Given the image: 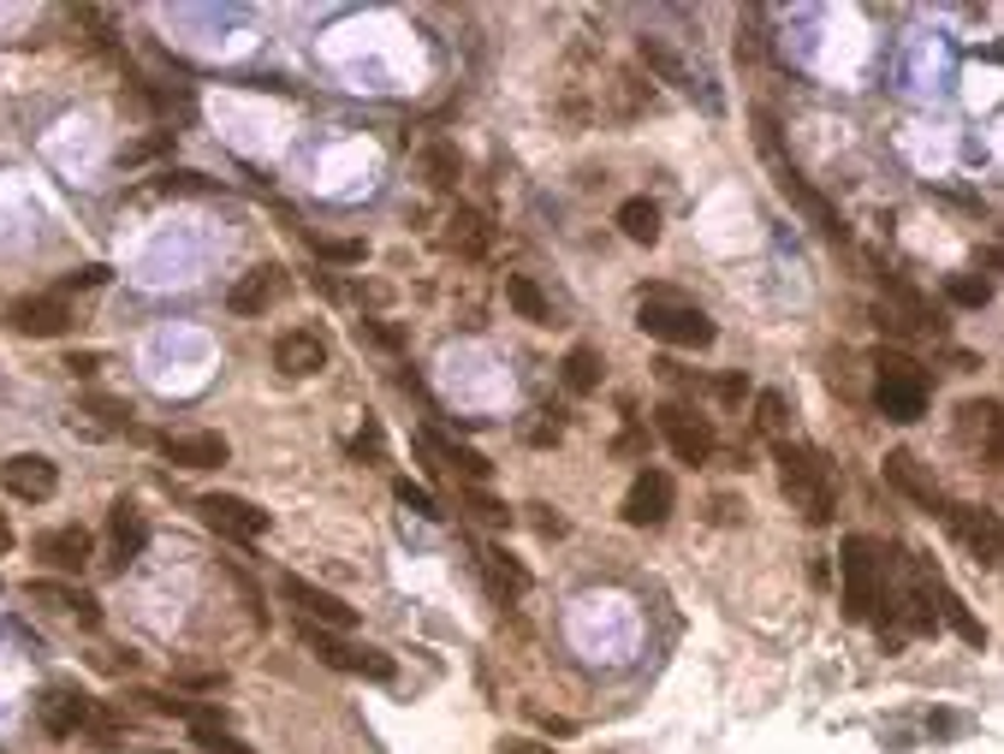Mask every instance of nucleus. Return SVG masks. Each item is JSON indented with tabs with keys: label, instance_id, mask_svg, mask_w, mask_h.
Here are the masks:
<instances>
[{
	"label": "nucleus",
	"instance_id": "1",
	"mask_svg": "<svg viewBox=\"0 0 1004 754\" xmlns=\"http://www.w3.org/2000/svg\"><path fill=\"white\" fill-rule=\"evenodd\" d=\"M874 374H880V386H874V404H880V416L885 423H915V416H927V374H922V362L915 357H904V351H874Z\"/></svg>",
	"mask_w": 1004,
	"mask_h": 754
},
{
	"label": "nucleus",
	"instance_id": "14",
	"mask_svg": "<svg viewBox=\"0 0 1004 754\" xmlns=\"http://www.w3.org/2000/svg\"><path fill=\"white\" fill-rule=\"evenodd\" d=\"M36 719H42V731H48V736H78V731H90L96 701H90V695H78V689H48L36 701Z\"/></svg>",
	"mask_w": 1004,
	"mask_h": 754
},
{
	"label": "nucleus",
	"instance_id": "45",
	"mask_svg": "<svg viewBox=\"0 0 1004 754\" xmlns=\"http://www.w3.org/2000/svg\"><path fill=\"white\" fill-rule=\"evenodd\" d=\"M505 754H547V749H535V743H523V736H512V743H500Z\"/></svg>",
	"mask_w": 1004,
	"mask_h": 754
},
{
	"label": "nucleus",
	"instance_id": "6",
	"mask_svg": "<svg viewBox=\"0 0 1004 754\" xmlns=\"http://www.w3.org/2000/svg\"><path fill=\"white\" fill-rule=\"evenodd\" d=\"M945 529L974 553V564H1004V524L993 511H974V505H939Z\"/></svg>",
	"mask_w": 1004,
	"mask_h": 754
},
{
	"label": "nucleus",
	"instance_id": "13",
	"mask_svg": "<svg viewBox=\"0 0 1004 754\" xmlns=\"http://www.w3.org/2000/svg\"><path fill=\"white\" fill-rule=\"evenodd\" d=\"M280 594H286L292 606H303V612H310V623H322V630H352V623H357V606H345L339 594L303 583V576H286Z\"/></svg>",
	"mask_w": 1004,
	"mask_h": 754
},
{
	"label": "nucleus",
	"instance_id": "3",
	"mask_svg": "<svg viewBox=\"0 0 1004 754\" xmlns=\"http://www.w3.org/2000/svg\"><path fill=\"white\" fill-rule=\"evenodd\" d=\"M838 571H844V618L868 623V618H874V606H880V571H885L880 547L868 541V534H844Z\"/></svg>",
	"mask_w": 1004,
	"mask_h": 754
},
{
	"label": "nucleus",
	"instance_id": "36",
	"mask_svg": "<svg viewBox=\"0 0 1004 754\" xmlns=\"http://www.w3.org/2000/svg\"><path fill=\"white\" fill-rule=\"evenodd\" d=\"M755 423H761V434H773V440H779V434H784V398L761 393V398H755Z\"/></svg>",
	"mask_w": 1004,
	"mask_h": 754
},
{
	"label": "nucleus",
	"instance_id": "8",
	"mask_svg": "<svg viewBox=\"0 0 1004 754\" xmlns=\"http://www.w3.org/2000/svg\"><path fill=\"white\" fill-rule=\"evenodd\" d=\"M654 416H660V434H666V446L678 452V463H707V458H713L719 434H713V423H707V416L683 410V404H660Z\"/></svg>",
	"mask_w": 1004,
	"mask_h": 754
},
{
	"label": "nucleus",
	"instance_id": "22",
	"mask_svg": "<svg viewBox=\"0 0 1004 754\" xmlns=\"http://www.w3.org/2000/svg\"><path fill=\"white\" fill-rule=\"evenodd\" d=\"M274 273H280V268H250L238 285H232L226 310L232 315H261V310H268V297H274Z\"/></svg>",
	"mask_w": 1004,
	"mask_h": 754
},
{
	"label": "nucleus",
	"instance_id": "11",
	"mask_svg": "<svg viewBox=\"0 0 1004 754\" xmlns=\"http://www.w3.org/2000/svg\"><path fill=\"white\" fill-rule=\"evenodd\" d=\"M957 434H963V446H974L993 470H1004V410L993 398H974L957 410Z\"/></svg>",
	"mask_w": 1004,
	"mask_h": 754
},
{
	"label": "nucleus",
	"instance_id": "37",
	"mask_svg": "<svg viewBox=\"0 0 1004 754\" xmlns=\"http://www.w3.org/2000/svg\"><path fill=\"white\" fill-rule=\"evenodd\" d=\"M315 256H327V262H362V244L357 238H315Z\"/></svg>",
	"mask_w": 1004,
	"mask_h": 754
},
{
	"label": "nucleus",
	"instance_id": "9",
	"mask_svg": "<svg viewBox=\"0 0 1004 754\" xmlns=\"http://www.w3.org/2000/svg\"><path fill=\"white\" fill-rule=\"evenodd\" d=\"M303 648H315L327 665H339V672H362V677H375V684H392V665L387 654H375V648H345L333 630H322V623H303Z\"/></svg>",
	"mask_w": 1004,
	"mask_h": 754
},
{
	"label": "nucleus",
	"instance_id": "27",
	"mask_svg": "<svg viewBox=\"0 0 1004 754\" xmlns=\"http://www.w3.org/2000/svg\"><path fill=\"white\" fill-rule=\"evenodd\" d=\"M505 303H512L523 322H535V327H547V322H553V310H547L542 285H535L529 273H512V280H505Z\"/></svg>",
	"mask_w": 1004,
	"mask_h": 754
},
{
	"label": "nucleus",
	"instance_id": "25",
	"mask_svg": "<svg viewBox=\"0 0 1004 754\" xmlns=\"http://www.w3.org/2000/svg\"><path fill=\"white\" fill-rule=\"evenodd\" d=\"M618 232H624L631 244H654V238H660V209H654L648 196L618 202Z\"/></svg>",
	"mask_w": 1004,
	"mask_h": 754
},
{
	"label": "nucleus",
	"instance_id": "23",
	"mask_svg": "<svg viewBox=\"0 0 1004 754\" xmlns=\"http://www.w3.org/2000/svg\"><path fill=\"white\" fill-rule=\"evenodd\" d=\"M559 381H565V393L589 398L594 386H601V357H594L589 345H571V351H565V362H559Z\"/></svg>",
	"mask_w": 1004,
	"mask_h": 754
},
{
	"label": "nucleus",
	"instance_id": "32",
	"mask_svg": "<svg viewBox=\"0 0 1004 754\" xmlns=\"http://www.w3.org/2000/svg\"><path fill=\"white\" fill-rule=\"evenodd\" d=\"M464 505H470V517H476V524H488V529H505V524H512V511H505L500 499H488V493H476V487L464 493Z\"/></svg>",
	"mask_w": 1004,
	"mask_h": 754
},
{
	"label": "nucleus",
	"instance_id": "24",
	"mask_svg": "<svg viewBox=\"0 0 1004 754\" xmlns=\"http://www.w3.org/2000/svg\"><path fill=\"white\" fill-rule=\"evenodd\" d=\"M482 576H488V588L500 594V600H517L523 588H529V571L523 564H512L500 553V547H482Z\"/></svg>",
	"mask_w": 1004,
	"mask_h": 754
},
{
	"label": "nucleus",
	"instance_id": "30",
	"mask_svg": "<svg viewBox=\"0 0 1004 754\" xmlns=\"http://www.w3.org/2000/svg\"><path fill=\"white\" fill-rule=\"evenodd\" d=\"M945 297H951L957 310H981V303H993V285L974 280V273H951V280H945Z\"/></svg>",
	"mask_w": 1004,
	"mask_h": 754
},
{
	"label": "nucleus",
	"instance_id": "20",
	"mask_svg": "<svg viewBox=\"0 0 1004 754\" xmlns=\"http://www.w3.org/2000/svg\"><path fill=\"white\" fill-rule=\"evenodd\" d=\"M422 452L446 458V470H458V475H464V482H476V487H482V482H488V475H493V463H488L482 452H470V446L446 440V434H434V428H428V434H422Z\"/></svg>",
	"mask_w": 1004,
	"mask_h": 754
},
{
	"label": "nucleus",
	"instance_id": "16",
	"mask_svg": "<svg viewBox=\"0 0 1004 754\" xmlns=\"http://www.w3.org/2000/svg\"><path fill=\"white\" fill-rule=\"evenodd\" d=\"M322 362H327V345L315 339L310 327H292V333H280V345H274V369H280V374H292V381H298V374H315Z\"/></svg>",
	"mask_w": 1004,
	"mask_h": 754
},
{
	"label": "nucleus",
	"instance_id": "17",
	"mask_svg": "<svg viewBox=\"0 0 1004 754\" xmlns=\"http://www.w3.org/2000/svg\"><path fill=\"white\" fill-rule=\"evenodd\" d=\"M108 534H113V564H125L149 547V524H143V511L131 499H113V511H108Z\"/></svg>",
	"mask_w": 1004,
	"mask_h": 754
},
{
	"label": "nucleus",
	"instance_id": "39",
	"mask_svg": "<svg viewBox=\"0 0 1004 754\" xmlns=\"http://www.w3.org/2000/svg\"><path fill=\"white\" fill-rule=\"evenodd\" d=\"M352 452H357V458H369V463H381V458H387V446H381V428H375V423H362V434L352 440Z\"/></svg>",
	"mask_w": 1004,
	"mask_h": 754
},
{
	"label": "nucleus",
	"instance_id": "12",
	"mask_svg": "<svg viewBox=\"0 0 1004 754\" xmlns=\"http://www.w3.org/2000/svg\"><path fill=\"white\" fill-rule=\"evenodd\" d=\"M0 482H7L12 499L42 505V499H54V487H60V470H54V458H42V452H19V458L0 463Z\"/></svg>",
	"mask_w": 1004,
	"mask_h": 754
},
{
	"label": "nucleus",
	"instance_id": "35",
	"mask_svg": "<svg viewBox=\"0 0 1004 754\" xmlns=\"http://www.w3.org/2000/svg\"><path fill=\"white\" fill-rule=\"evenodd\" d=\"M428 172H434L440 191H453V184H458V155L446 149V143H434V149H428Z\"/></svg>",
	"mask_w": 1004,
	"mask_h": 754
},
{
	"label": "nucleus",
	"instance_id": "34",
	"mask_svg": "<svg viewBox=\"0 0 1004 754\" xmlns=\"http://www.w3.org/2000/svg\"><path fill=\"white\" fill-rule=\"evenodd\" d=\"M392 493H399V499L411 505V511H422V517H446L440 505H434V493H428V487H416L411 475H399V482H392Z\"/></svg>",
	"mask_w": 1004,
	"mask_h": 754
},
{
	"label": "nucleus",
	"instance_id": "21",
	"mask_svg": "<svg viewBox=\"0 0 1004 754\" xmlns=\"http://www.w3.org/2000/svg\"><path fill=\"white\" fill-rule=\"evenodd\" d=\"M885 482H892L897 493H910L915 505H927V511H934V505H945V499H939V487L927 482L922 470H915V458H910V452H892V458H885Z\"/></svg>",
	"mask_w": 1004,
	"mask_h": 754
},
{
	"label": "nucleus",
	"instance_id": "18",
	"mask_svg": "<svg viewBox=\"0 0 1004 754\" xmlns=\"http://www.w3.org/2000/svg\"><path fill=\"white\" fill-rule=\"evenodd\" d=\"M161 452L179 470H214V463H226V440L221 434H167Z\"/></svg>",
	"mask_w": 1004,
	"mask_h": 754
},
{
	"label": "nucleus",
	"instance_id": "44",
	"mask_svg": "<svg viewBox=\"0 0 1004 754\" xmlns=\"http://www.w3.org/2000/svg\"><path fill=\"white\" fill-rule=\"evenodd\" d=\"M719 398H725V404L744 398V374H725V381H719Z\"/></svg>",
	"mask_w": 1004,
	"mask_h": 754
},
{
	"label": "nucleus",
	"instance_id": "42",
	"mask_svg": "<svg viewBox=\"0 0 1004 754\" xmlns=\"http://www.w3.org/2000/svg\"><path fill=\"white\" fill-rule=\"evenodd\" d=\"M362 333H369L375 345H387V351H399V333H392L387 322H362Z\"/></svg>",
	"mask_w": 1004,
	"mask_h": 754
},
{
	"label": "nucleus",
	"instance_id": "29",
	"mask_svg": "<svg viewBox=\"0 0 1004 754\" xmlns=\"http://www.w3.org/2000/svg\"><path fill=\"white\" fill-rule=\"evenodd\" d=\"M191 731H197V743H202V749H209V754H250V749H244V743H238V736H232V731H226V724H221V719H214V713H209V707H197V713H191Z\"/></svg>",
	"mask_w": 1004,
	"mask_h": 754
},
{
	"label": "nucleus",
	"instance_id": "33",
	"mask_svg": "<svg viewBox=\"0 0 1004 754\" xmlns=\"http://www.w3.org/2000/svg\"><path fill=\"white\" fill-rule=\"evenodd\" d=\"M31 600H42V606H60V612H78L83 588H66V583H31Z\"/></svg>",
	"mask_w": 1004,
	"mask_h": 754
},
{
	"label": "nucleus",
	"instance_id": "2",
	"mask_svg": "<svg viewBox=\"0 0 1004 754\" xmlns=\"http://www.w3.org/2000/svg\"><path fill=\"white\" fill-rule=\"evenodd\" d=\"M779 475H784V493H791L796 505H803L808 524H833V475H826V463L808 452V446H791L779 440Z\"/></svg>",
	"mask_w": 1004,
	"mask_h": 754
},
{
	"label": "nucleus",
	"instance_id": "31",
	"mask_svg": "<svg viewBox=\"0 0 1004 754\" xmlns=\"http://www.w3.org/2000/svg\"><path fill=\"white\" fill-rule=\"evenodd\" d=\"M643 60H648L654 71H660L666 83H678V90H695V83H690V71H683V66H678V60H672V54H666L654 36H643Z\"/></svg>",
	"mask_w": 1004,
	"mask_h": 754
},
{
	"label": "nucleus",
	"instance_id": "43",
	"mask_svg": "<svg viewBox=\"0 0 1004 754\" xmlns=\"http://www.w3.org/2000/svg\"><path fill=\"white\" fill-rule=\"evenodd\" d=\"M529 511H535V529H542V534H565V524L547 511V505H529Z\"/></svg>",
	"mask_w": 1004,
	"mask_h": 754
},
{
	"label": "nucleus",
	"instance_id": "40",
	"mask_svg": "<svg viewBox=\"0 0 1004 754\" xmlns=\"http://www.w3.org/2000/svg\"><path fill=\"white\" fill-rule=\"evenodd\" d=\"M155 191H209V184H202L197 172H161V179H155Z\"/></svg>",
	"mask_w": 1004,
	"mask_h": 754
},
{
	"label": "nucleus",
	"instance_id": "28",
	"mask_svg": "<svg viewBox=\"0 0 1004 754\" xmlns=\"http://www.w3.org/2000/svg\"><path fill=\"white\" fill-rule=\"evenodd\" d=\"M934 600H939V618H945V623H951V630H957V635H963V642H969V648H981V642H986V630H981V623H974V612H969V606H963V600H957V594H951V588H945V583H939V576H934Z\"/></svg>",
	"mask_w": 1004,
	"mask_h": 754
},
{
	"label": "nucleus",
	"instance_id": "41",
	"mask_svg": "<svg viewBox=\"0 0 1004 754\" xmlns=\"http://www.w3.org/2000/svg\"><path fill=\"white\" fill-rule=\"evenodd\" d=\"M66 369H71V374H96V369H101V351H71Z\"/></svg>",
	"mask_w": 1004,
	"mask_h": 754
},
{
	"label": "nucleus",
	"instance_id": "4",
	"mask_svg": "<svg viewBox=\"0 0 1004 754\" xmlns=\"http://www.w3.org/2000/svg\"><path fill=\"white\" fill-rule=\"evenodd\" d=\"M636 327H643L648 339H660V345H683V351H707V345L719 339V327H713L695 303H666V297H648L643 315H636Z\"/></svg>",
	"mask_w": 1004,
	"mask_h": 754
},
{
	"label": "nucleus",
	"instance_id": "26",
	"mask_svg": "<svg viewBox=\"0 0 1004 754\" xmlns=\"http://www.w3.org/2000/svg\"><path fill=\"white\" fill-rule=\"evenodd\" d=\"M446 244H453V250H464V256H488L493 226H488L476 209H458V214H453V232H446Z\"/></svg>",
	"mask_w": 1004,
	"mask_h": 754
},
{
	"label": "nucleus",
	"instance_id": "46",
	"mask_svg": "<svg viewBox=\"0 0 1004 754\" xmlns=\"http://www.w3.org/2000/svg\"><path fill=\"white\" fill-rule=\"evenodd\" d=\"M0 553H12V524H7V511H0Z\"/></svg>",
	"mask_w": 1004,
	"mask_h": 754
},
{
	"label": "nucleus",
	"instance_id": "10",
	"mask_svg": "<svg viewBox=\"0 0 1004 754\" xmlns=\"http://www.w3.org/2000/svg\"><path fill=\"white\" fill-rule=\"evenodd\" d=\"M672 517V475L666 470H636L631 493H624V524L631 529H660Z\"/></svg>",
	"mask_w": 1004,
	"mask_h": 754
},
{
	"label": "nucleus",
	"instance_id": "38",
	"mask_svg": "<svg viewBox=\"0 0 1004 754\" xmlns=\"http://www.w3.org/2000/svg\"><path fill=\"white\" fill-rule=\"evenodd\" d=\"M108 273H113V268H101V262H90V268L66 273V292H96V285H108Z\"/></svg>",
	"mask_w": 1004,
	"mask_h": 754
},
{
	"label": "nucleus",
	"instance_id": "7",
	"mask_svg": "<svg viewBox=\"0 0 1004 754\" xmlns=\"http://www.w3.org/2000/svg\"><path fill=\"white\" fill-rule=\"evenodd\" d=\"M197 511H202V524L214 534H226V541H261V534H268V511H256L238 493H202Z\"/></svg>",
	"mask_w": 1004,
	"mask_h": 754
},
{
	"label": "nucleus",
	"instance_id": "19",
	"mask_svg": "<svg viewBox=\"0 0 1004 754\" xmlns=\"http://www.w3.org/2000/svg\"><path fill=\"white\" fill-rule=\"evenodd\" d=\"M90 529H78V524H66V529H48L36 541V559H48L54 571H83L90 564Z\"/></svg>",
	"mask_w": 1004,
	"mask_h": 754
},
{
	"label": "nucleus",
	"instance_id": "15",
	"mask_svg": "<svg viewBox=\"0 0 1004 754\" xmlns=\"http://www.w3.org/2000/svg\"><path fill=\"white\" fill-rule=\"evenodd\" d=\"M7 322L19 333H31V339H60L66 322H71V310H66V297H24V303H12V310H7Z\"/></svg>",
	"mask_w": 1004,
	"mask_h": 754
},
{
	"label": "nucleus",
	"instance_id": "5",
	"mask_svg": "<svg viewBox=\"0 0 1004 754\" xmlns=\"http://www.w3.org/2000/svg\"><path fill=\"white\" fill-rule=\"evenodd\" d=\"M755 125H761V149H767V161H773V172H779V191L791 196V202H796V209H803V214H814V226H821L826 238H838V244H844V238H850V226H844L838 214H833V209H826L821 196L808 191V179H803V172H796V167H791V161H784V155H779V125H773V113H755Z\"/></svg>",
	"mask_w": 1004,
	"mask_h": 754
}]
</instances>
